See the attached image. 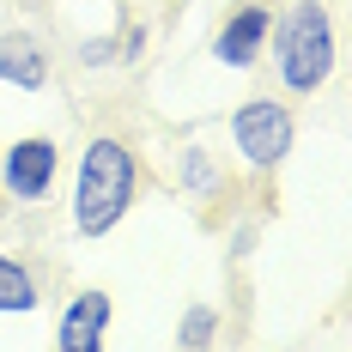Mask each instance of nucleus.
<instances>
[{
  "instance_id": "nucleus-1",
  "label": "nucleus",
  "mask_w": 352,
  "mask_h": 352,
  "mask_svg": "<svg viewBox=\"0 0 352 352\" xmlns=\"http://www.w3.org/2000/svg\"><path fill=\"white\" fill-rule=\"evenodd\" d=\"M134 201H140V158H134V146L116 140V134H91L79 146V164H73V195H67L73 231L85 243L116 237V225L134 212Z\"/></svg>"
},
{
  "instance_id": "nucleus-2",
  "label": "nucleus",
  "mask_w": 352,
  "mask_h": 352,
  "mask_svg": "<svg viewBox=\"0 0 352 352\" xmlns=\"http://www.w3.org/2000/svg\"><path fill=\"white\" fill-rule=\"evenodd\" d=\"M267 61H274V79H280L285 98H316L322 85L334 79V61H340L334 12L322 0H292L285 12H274Z\"/></svg>"
},
{
  "instance_id": "nucleus-3",
  "label": "nucleus",
  "mask_w": 352,
  "mask_h": 352,
  "mask_svg": "<svg viewBox=\"0 0 352 352\" xmlns=\"http://www.w3.org/2000/svg\"><path fill=\"white\" fill-rule=\"evenodd\" d=\"M225 134H231V152H237L243 170L274 176L298 152V116H292L285 98H243V104L231 109Z\"/></svg>"
},
{
  "instance_id": "nucleus-4",
  "label": "nucleus",
  "mask_w": 352,
  "mask_h": 352,
  "mask_svg": "<svg viewBox=\"0 0 352 352\" xmlns=\"http://www.w3.org/2000/svg\"><path fill=\"white\" fill-rule=\"evenodd\" d=\"M55 176H61V146L49 134H25L0 152V201L12 207H43L55 195Z\"/></svg>"
},
{
  "instance_id": "nucleus-5",
  "label": "nucleus",
  "mask_w": 352,
  "mask_h": 352,
  "mask_svg": "<svg viewBox=\"0 0 352 352\" xmlns=\"http://www.w3.org/2000/svg\"><path fill=\"white\" fill-rule=\"evenodd\" d=\"M267 31H274V6H267V0H237V6L225 12V25L212 31V61L231 67V73L261 67V55H267Z\"/></svg>"
},
{
  "instance_id": "nucleus-6",
  "label": "nucleus",
  "mask_w": 352,
  "mask_h": 352,
  "mask_svg": "<svg viewBox=\"0 0 352 352\" xmlns=\"http://www.w3.org/2000/svg\"><path fill=\"white\" fill-rule=\"evenodd\" d=\"M109 322H116V298L85 285L73 292L55 316V352H109Z\"/></svg>"
},
{
  "instance_id": "nucleus-7",
  "label": "nucleus",
  "mask_w": 352,
  "mask_h": 352,
  "mask_svg": "<svg viewBox=\"0 0 352 352\" xmlns=\"http://www.w3.org/2000/svg\"><path fill=\"white\" fill-rule=\"evenodd\" d=\"M49 73H55V61H49V49H43V36L31 31H0V85H12V91H43L49 85Z\"/></svg>"
},
{
  "instance_id": "nucleus-8",
  "label": "nucleus",
  "mask_w": 352,
  "mask_h": 352,
  "mask_svg": "<svg viewBox=\"0 0 352 352\" xmlns=\"http://www.w3.org/2000/svg\"><path fill=\"white\" fill-rule=\"evenodd\" d=\"M43 310V285L25 255H0V316H36Z\"/></svg>"
},
{
  "instance_id": "nucleus-9",
  "label": "nucleus",
  "mask_w": 352,
  "mask_h": 352,
  "mask_svg": "<svg viewBox=\"0 0 352 352\" xmlns=\"http://www.w3.org/2000/svg\"><path fill=\"white\" fill-rule=\"evenodd\" d=\"M176 182H182V195H188V201H212V195H219V188H225V170H219V158H212L207 146H182V152H176Z\"/></svg>"
},
{
  "instance_id": "nucleus-10",
  "label": "nucleus",
  "mask_w": 352,
  "mask_h": 352,
  "mask_svg": "<svg viewBox=\"0 0 352 352\" xmlns=\"http://www.w3.org/2000/svg\"><path fill=\"white\" fill-rule=\"evenodd\" d=\"M219 328H225V316H219L212 304H188L182 322H176V346L182 352H212L219 346Z\"/></svg>"
},
{
  "instance_id": "nucleus-11",
  "label": "nucleus",
  "mask_w": 352,
  "mask_h": 352,
  "mask_svg": "<svg viewBox=\"0 0 352 352\" xmlns=\"http://www.w3.org/2000/svg\"><path fill=\"white\" fill-rule=\"evenodd\" d=\"M116 25H109L104 36H85V43H79V67H109V61H116Z\"/></svg>"
},
{
  "instance_id": "nucleus-12",
  "label": "nucleus",
  "mask_w": 352,
  "mask_h": 352,
  "mask_svg": "<svg viewBox=\"0 0 352 352\" xmlns=\"http://www.w3.org/2000/svg\"><path fill=\"white\" fill-rule=\"evenodd\" d=\"M146 43H152V31H146V25H122V36H116V61H122V67L146 61Z\"/></svg>"
}]
</instances>
